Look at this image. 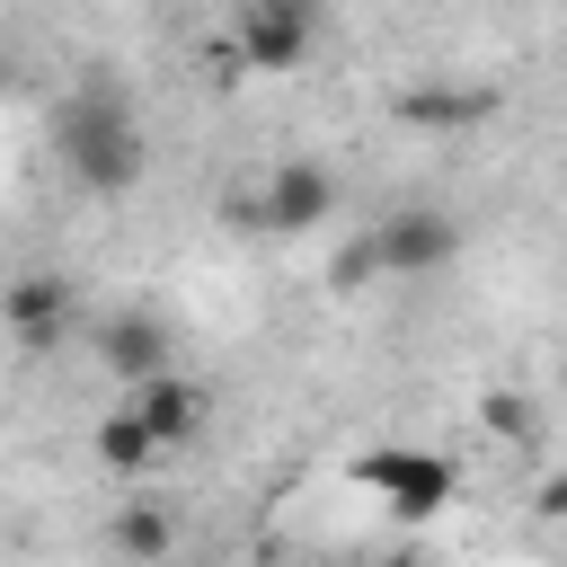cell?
Returning a JSON list of instances; mask_svg holds the SVG:
<instances>
[{"label": "cell", "mask_w": 567, "mask_h": 567, "mask_svg": "<svg viewBox=\"0 0 567 567\" xmlns=\"http://www.w3.org/2000/svg\"><path fill=\"white\" fill-rule=\"evenodd\" d=\"M0 328L27 346V354H44V346H62L71 337V275H9L0 284Z\"/></svg>", "instance_id": "6"}, {"label": "cell", "mask_w": 567, "mask_h": 567, "mask_svg": "<svg viewBox=\"0 0 567 567\" xmlns=\"http://www.w3.org/2000/svg\"><path fill=\"white\" fill-rule=\"evenodd\" d=\"M97 363L115 372V381H142V372H159L168 363V328L159 319H142V310H115V319H97Z\"/></svg>", "instance_id": "9"}, {"label": "cell", "mask_w": 567, "mask_h": 567, "mask_svg": "<svg viewBox=\"0 0 567 567\" xmlns=\"http://www.w3.org/2000/svg\"><path fill=\"white\" fill-rule=\"evenodd\" d=\"M124 408L151 425V443H159V452H186V443L204 434V390H195L186 372H168V363H159V372H142V381H124Z\"/></svg>", "instance_id": "7"}, {"label": "cell", "mask_w": 567, "mask_h": 567, "mask_svg": "<svg viewBox=\"0 0 567 567\" xmlns=\"http://www.w3.org/2000/svg\"><path fill=\"white\" fill-rule=\"evenodd\" d=\"M372 257H381V284H425L461 257V221L443 204H399V213H372Z\"/></svg>", "instance_id": "3"}, {"label": "cell", "mask_w": 567, "mask_h": 567, "mask_svg": "<svg viewBox=\"0 0 567 567\" xmlns=\"http://www.w3.org/2000/svg\"><path fill=\"white\" fill-rule=\"evenodd\" d=\"M53 159L80 195H133L142 186L151 142H142V115H133L124 80H106V71L71 80V97L53 106Z\"/></svg>", "instance_id": "1"}, {"label": "cell", "mask_w": 567, "mask_h": 567, "mask_svg": "<svg viewBox=\"0 0 567 567\" xmlns=\"http://www.w3.org/2000/svg\"><path fill=\"white\" fill-rule=\"evenodd\" d=\"M346 478L363 496H381L390 514H408V523H425V514H443L461 496V461L452 452H416V443H372V452L346 461Z\"/></svg>", "instance_id": "2"}, {"label": "cell", "mask_w": 567, "mask_h": 567, "mask_svg": "<svg viewBox=\"0 0 567 567\" xmlns=\"http://www.w3.org/2000/svg\"><path fill=\"white\" fill-rule=\"evenodd\" d=\"M478 416H487V434H505V443H532V434H540V408H532L523 390H487Z\"/></svg>", "instance_id": "12"}, {"label": "cell", "mask_w": 567, "mask_h": 567, "mask_svg": "<svg viewBox=\"0 0 567 567\" xmlns=\"http://www.w3.org/2000/svg\"><path fill=\"white\" fill-rule=\"evenodd\" d=\"M328 284L337 292H363V284H381V257H372V230H354L337 257H328Z\"/></svg>", "instance_id": "13"}, {"label": "cell", "mask_w": 567, "mask_h": 567, "mask_svg": "<svg viewBox=\"0 0 567 567\" xmlns=\"http://www.w3.org/2000/svg\"><path fill=\"white\" fill-rule=\"evenodd\" d=\"M505 97L496 89H452V80H425V89H399L390 97V115L399 124H425V133H470V124H487Z\"/></svg>", "instance_id": "8"}, {"label": "cell", "mask_w": 567, "mask_h": 567, "mask_svg": "<svg viewBox=\"0 0 567 567\" xmlns=\"http://www.w3.org/2000/svg\"><path fill=\"white\" fill-rule=\"evenodd\" d=\"M540 514H567V470H558V478H540Z\"/></svg>", "instance_id": "14"}, {"label": "cell", "mask_w": 567, "mask_h": 567, "mask_svg": "<svg viewBox=\"0 0 567 567\" xmlns=\"http://www.w3.org/2000/svg\"><path fill=\"white\" fill-rule=\"evenodd\" d=\"M230 44L248 53V71H301L310 62V0H239Z\"/></svg>", "instance_id": "5"}, {"label": "cell", "mask_w": 567, "mask_h": 567, "mask_svg": "<svg viewBox=\"0 0 567 567\" xmlns=\"http://www.w3.org/2000/svg\"><path fill=\"white\" fill-rule=\"evenodd\" d=\"M97 461H106L115 478H142V470L159 461V443H151V425H142V416H133L124 399H115V408L97 416Z\"/></svg>", "instance_id": "10"}, {"label": "cell", "mask_w": 567, "mask_h": 567, "mask_svg": "<svg viewBox=\"0 0 567 567\" xmlns=\"http://www.w3.org/2000/svg\"><path fill=\"white\" fill-rule=\"evenodd\" d=\"M106 540H115L124 558H168V540H177V523H168L159 505H124V514L106 523Z\"/></svg>", "instance_id": "11"}, {"label": "cell", "mask_w": 567, "mask_h": 567, "mask_svg": "<svg viewBox=\"0 0 567 567\" xmlns=\"http://www.w3.org/2000/svg\"><path fill=\"white\" fill-rule=\"evenodd\" d=\"M248 213H257L266 230H319V221L337 213V177H328L319 159H275L266 186L248 195Z\"/></svg>", "instance_id": "4"}]
</instances>
